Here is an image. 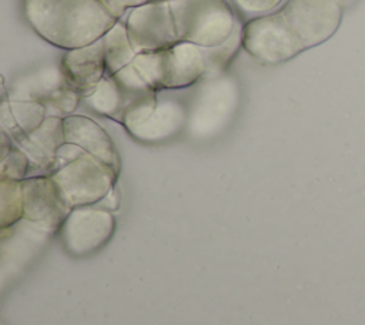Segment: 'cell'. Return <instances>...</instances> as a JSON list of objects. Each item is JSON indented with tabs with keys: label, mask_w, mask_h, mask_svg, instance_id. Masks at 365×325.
Wrapping results in <instances>:
<instances>
[{
	"label": "cell",
	"mask_w": 365,
	"mask_h": 325,
	"mask_svg": "<svg viewBox=\"0 0 365 325\" xmlns=\"http://www.w3.org/2000/svg\"><path fill=\"white\" fill-rule=\"evenodd\" d=\"M24 14L43 40L64 50L103 38L118 21L101 0H24Z\"/></svg>",
	"instance_id": "obj_1"
},
{
	"label": "cell",
	"mask_w": 365,
	"mask_h": 325,
	"mask_svg": "<svg viewBox=\"0 0 365 325\" xmlns=\"http://www.w3.org/2000/svg\"><path fill=\"white\" fill-rule=\"evenodd\" d=\"M178 41L215 47L227 41L237 21L225 0H168Z\"/></svg>",
	"instance_id": "obj_2"
},
{
	"label": "cell",
	"mask_w": 365,
	"mask_h": 325,
	"mask_svg": "<svg viewBox=\"0 0 365 325\" xmlns=\"http://www.w3.org/2000/svg\"><path fill=\"white\" fill-rule=\"evenodd\" d=\"M188 107L177 98L150 93L130 101L121 124L128 134L145 144L171 140L187 127Z\"/></svg>",
	"instance_id": "obj_3"
},
{
	"label": "cell",
	"mask_w": 365,
	"mask_h": 325,
	"mask_svg": "<svg viewBox=\"0 0 365 325\" xmlns=\"http://www.w3.org/2000/svg\"><path fill=\"white\" fill-rule=\"evenodd\" d=\"M241 98L238 81L231 76L202 80L188 105L187 131L192 138L207 140L218 135L235 115Z\"/></svg>",
	"instance_id": "obj_4"
},
{
	"label": "cell",
	"mask_w": 365,
	"mask_h": 325,
	"mask_svg": "<svg viewBox=\"0 0 365 325\" xmlns=\"http://www.w3.org/2000/svg\"><path fill=\"white\" fill-rule=\"evenodd\" d=\"M117 175L86 153L50 174L71 208L98 204L114 188Z\"/></svg>",
	"instance_id": "obj_5"
},
{
	"label": "cell",
	"mask_w": 365,
	"mask_h": 325,
	"mask_svg": "<svg viewBox=\"0 0 365 325\" xmlns=\"http://www.w3.org/2000/svg\"><path fill=\"white\" fill-rule=\"evenodd\" d=\"M242 48L267 66L288 61L305 51L281 11L247 21L242 26Z\"/></svg>",
	"instance_id": "obj_6"
},
{
	"label": "cell",
	"mask_w": 365,
	"mask_h": 325,
	"mask_svg": "<svg viewBox=\"0 0 365 325\" xmlns=\"http://www.w3.org/2000/svg\"><path fill=\"white\" fill-rule=\"evenodd\" d=\"M344 10L339 0H288L279 11L304 50H308L336 33Z\"/></svg>",
	"instance_id": "obj_7"
},
{
	"label": "cell",
	"mask_w": 365,
	"mask_h": 325,
	"mask_svg": "<svg viewBox=\"0 0 365 325\" xmlns=\"http://www.w3.org/2000/svg\"><path fill=\"white\" fill-rule=\"evenodd\" d=\"M125 26L137 54L167 50L178 43L168 0H150L131 9Z\"/></svg>",
	"instance_id": "obj_8"
},
{
	"label": "cell",
	"mask_w": 365,
	"mask_h": 325,
	"mask_svg": "<svg viewBox=\"0 0 365 325\" xmlns=\"http://www.w3.org/2000/svg\"><path fill=\"white\" fill-rule=\"evenodd\" d=\"M114 229L115 218L111 211L98 205H83L70 211L58 234L68 254L86 257L101 248Z\"/></svg>",
	"instance_id": "obj_9"
},
{
	"label": "cell",
	"mask_w": 365,
	"mask_h": 325,
	"mask_svg": "<svg viewBox=\"0 0 365 325\" xmlns=\"http://www.w3.org/2000/svg\"><path fill=\"white\" fill-rule=\"evenodd\" d=\"M23 184L24 218L36 225L58 232L61 224L73 210L50 175L27 177Z\"/></svg>",
	"instance_id": "obj_10"
},
{
	"label": "cell",
	"mask_w": 365,
	"mask_h": 325,
	"mask_svg": "<svg viewBox=\"0 0 365 325\" xmlns=\"http://www.w3.org/2000/svg\"><path fill=\"white\" fill-rule=\"evenodd\" d=\"M53 235L50 231L21 218L16 224L0 228L1 279L4 281L24 268Z\"/></svg>",
	"instance_id": "obj_11"
},
{
	"label": "cell",
	"mask_w": 365,
	"mask_h": 325,
	"mask_svg": "<svg viewBox=\"0 0 365 325\" xmlns=\"http://www.w3.org/2000/svg\"><path fill=\"white\" fill-rule=\"evenodd\" d=\"M64 84L81 98L90 96L101 80L108 76L103 38L77 48L67 50L60 67Z\"/></svg>",
	"instance_id": "obj_12"
},
{
	"label": "cell",
	"mask_w": 365,
	"mask_h": 325,
	"mask_svg": "<svg viewBox=\"0 0 365 325\" xmlns=\"http://www.w3.org/2000/svg\"><path fill=\"white\" fill-rule=\"evenodd\" d=\"M207 60L202 47L178 41L167 50H161L163 90H180L204 80Z\"/></svg>",
	"instance_id": "obj_13"
},
{
	"label": "cell",
	"mask_w": 365,
	"mask_h": 325,
	"mask_svg": "<svg viewBox=\"0 0 365 325\" xmlns=\"http://www.w3.org/2000/svg\"><path fill=\"white\" fill-rule=\"evenodd\" d=\"M64 138L67 144L77 145L86 154L97 158L103 164L120 171V157L117 148L106 130L86 115L64 117Z\"/></svg>",
	"instance_id": "obj_14"
},
{
	"label": "cell",
	"mask_w": 365,
	"mask_h": 325,
	"mask_svg": "<svg viewBox=\"0 0 365 325\" xmlns=\"http://www.w3.org/2000/svg\"><path fill=\"white\" fill-rule=\"evenodd\" d=\"M63 120L64 118L58 115H50L37 130L24 134L14 141L29 157L31 170L56 171L58 150L66 144Z\"/></svg>",
	"instance_id": "obj_15"
},
{
	"label": "cell",
	"mask_w": 365,
	"mask_h": 325,
	"mask_svg": "<svg viewBox=\"0 0 365 325\" xmlns=\"http://www.w3.org/2000/svg\"><path fill=\"white\" fill-rule=\"evenodd\" d=\"M83 101L98 115L108 117L118 123H121L124 108L127 105L125 97L113 76H106L94 91L84 97Z\"/></svg>",
	"instance_id": "obj_16"
},
{
	"label": "cell",
	"mask_w": 365,
	"mask_h": 325,
	"mask_svg": "<svg viewBox=\"0 0 365 325\" xmlns=\"http://www.w3.org/2000/svg\"><path fill=\"white\" fill-rule=\"evenodd\" d=\"M103 43L108 76H113L128 66L137 56L130 41L127 26L120 20L103 36Z\"/></svg>",
	"instance_id": "obj_17"
},
{
	"label": "cell",
	"mask_w": 365,
	"mask_h": 325,
	"mask_svg": "<svg viewBox=\"0 0 365 325\" xmlns=\"http://www.w3.org/2000/svg\"><path fill=\"white\" fill-rule=\"evenodd\" d=\"M240 47H242V27H240L238 24L235 26V30L231 34V37L222 44L208 48L202 47L207 60V73L204 80L222 76L227 66L230 64L231 58L235 56Z\"/></svg>",
	"instance_id": "obj_18"
},
{
	"label": "cell",
	"mask_w": 365,
	"mask_h": 325,
	"mask_svg": "<svg viewBox=\"0 0 365 325\" xmlns=\"http://www.w3.org/2000/svg\"><path fill=\"white\" fill-rule=\"evenodd\" d=\"M24 218L23 184L0 178V228L10 227Z\"/></svg>",
	"instance_id": "obj_19"
},
{
	"label": "cell",
	"mask_w": 365,
	"mask_h": 325,
	"mask_svg": "<svg viewBox=\"0 0 365 325\" xmlns=\"http://www.w3.org/2000/svg\"><path fill=\"white\" fill-rule=\"evenodd\" d=\"M10 108L17 124V134L13 141L37 130L47 118V105L40 100H10Z\"/></svg>",
	"instance_id": "obj_20"
},
{
	"label": "cell",
	"mask_w": 365,
	"mask_h": 325,
	"mask_svg": "<svg viewBox=\"0 0 365 325\" xmlns=\"http://www.w3.org/2000/svg\"><path fill=\"white\" fill-rule=\"evenodd\" d=\"M144 83L155 93L163 91L161 83V51L138 53L131 61Z\"/></svg>",
	"instance_id": "obj_21"
},
{
	"label": "cell",
	"mask_w": 365,
	"mask_h": 325,
	"mask_svg": "<svg viewBox=\"0 0 365 325\" xmlns=\"http://www.w3.org/2000/svg\"><path fill=\"white\" fill-rule=\"evenodd\" d=\"M31 170V164L26 153L13 145L6 157L0 162V178H7L13 181H24Z\"/></svg>",
	"instance_id": "obj_22"
},
{
	"label": "cell",
	"mask_w": 365,
	"mask_h": 325,
	"mask_svg": "<svg viewBox=\"0 0 365 325\" xmlns=\"http://www.w3.org/2000/svg\"><path fill=\"white\" fill-rule=\"evenodd\" d=\"M113 77H114L115 83L118 84V87L121 88L127 104L141 96L155 93L144 83V80L138 76V73L135 71V68L133 67L131 63L128 66H125L124 68H121L120 71H117L115 74H113Z\"/></svg>",
	"instance_id": "obj_23"
},
{
	"label": "cell",
	"mask_w": 365,
	"mask_h": 325,
	"mask_svg": "<svg viewBox=\"0 0 365 325\" xmlns=\"http://www.w3.org/2000/svg\"><path fill=\"white\" fill-rule=\"evenodd\" d=\"M81 100L83 98L78 93H76L74 90H71L70 87L63 84V86L54 88L47 96L44 103L53 105L57 111H60L61 114H64L67 117V115H71V113H74V110L77 108V105Z\"/></svg>",
	"instance_id": "obj_24"
},
{
	"label": "cell",
	"mask_w": 365,
	"mask_h": 325,
	"mask_svg": "<svg viewBox=\"0 0 365 325\" xmlns=\"http://www.w3.org/2000/svg\"><path fill=\"white\" fill-rule=\"evenodd\" d=\"M282 0H232L235 7L242 13H265L277 7Z\"/></svg>",
	"instance_id": "obj_25"
},
{
	"label": "cell",
	"mask_w": 365,
	"mask_h": 325,
	"mask_svg": "<svg viewBox=\"0 0 365 325\" xmlns=\"http://www.w3.org/2000/svg\"><path fill=\"white\" fill-rule=\"evenodd\" d=\"M107 9L120 20L121 16L125 13V10H130V9H134V7H138L150 0H101Z\"/></svg>",
	"instance_id": "obj_26"
},
{
	"label": "cell",
	"mask_w": 365,
	"mask_h": 325,
	"mask_svg": "<svg viewBox=\"0 0 365 325\" xmlns=\"http://www.w3.org/2000/svg\"><path fill=\"white\" fill-rule=\"evenodd\" d=\"M96 205H98V207H101V208H104L107 211H114L118 207V192H117L115 187Z\"/></svg>",
	"instance_id": "obj_27"
},
{
	"label": "cell",
	"mask_w": 365,
	"mask_h": 325,
	"mask_svg": "<svg viewBox=\"0 0 365 325\" xmlns=\"http://www.w3.org/2000/svg\"><path fill=\"white\" fill-rule=\"evenodd\" d=\"M341 3H342V6H344V9H346V7H349V6H352L356 0H339Z\"/></svg>",
	"instance_id": "obj_28"
}]
</instances>
